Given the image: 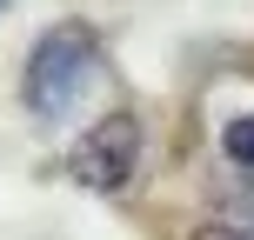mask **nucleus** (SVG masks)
<instances>
[{"mask_svg":"<svg viewBox=\"0 0 254 240\" xmlns=\"http://www.w3.org/2000/svg\"><path fill=\"white\" fill-rule=\"evenodd\" d=\"M87 60H94V27L67 20V27H54V34H40V47L27 53V74H20L27 107L54 120V114H61V107L80 94V74H87Z\"/></svg>","mask_w":254,"mask_h":240,"instance_id":"f257e3e1","label":"nucleus"},{"mask_svg":"<svg viewBox=\"0 0 254 240\" xmlns=\"http://www.w3.org/2000/svg\"><path fill=\"white\" fill-rule=\"evenodd\" d=\"M134 160H140V120L134 114H107L87 127V140H74L67 153V180L87 193H121L134 180Z\"/></svg>","mask_w":254,"mask_h":240,"instance_id":"f03ea898","label":"nucleus"},{"mask_svg":"<svg viewBox=\"0 0 254 240\" xmlns=\"http://www.w3.org/2000/svg\"><path fill=\"white\" fill-rule=\"evenodd\" d=\"M221 147H228V160H241V167H254V114H241V120H228V134H221Z\"/></svg>","mask_w":254,"mask_h":240,"instance_id":"7ed1b4c3","label":"nucleus"},{"mask_svg":"<svg viewBox=\"0 0 254 240\" xmlns=\"http://www.w3.org/2000/svg\"><path fill=\"white\" fill-rule=\"evenodd\" d=\"M194 240H248V234H234V227H201Z\"/></svg>","mask_w":254,"mask_h":240,"instance_id":"20e7f679","label":"nucleus"},{"mask_svg":"<svg viewBox=\"0 0 254 240\" xmlns=\"http://www.w3.org/2000/svg\"><path fill=\"white\" fill-rule=\"evenodd\" d=\"M0 7H7V0H0Z\"/></svg>","mask_w":254,"mask_h":240,"instance_id":"39448f33","label":"nucleus"}]
</instances>
